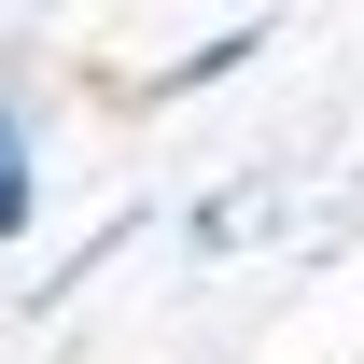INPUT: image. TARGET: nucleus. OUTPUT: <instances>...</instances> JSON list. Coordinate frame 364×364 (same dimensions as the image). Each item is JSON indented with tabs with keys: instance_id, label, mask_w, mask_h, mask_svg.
Returning a JSON list of instances; mask_svg holds the SVG:
<instances>
[{
	"instance_id": "1",
	"label": "nucleus",
	"mask_w": 364,
	"mask_h": 364,
	"mask_svg": "<svg viewBox=\"0 0 364 364\" xmlns=\"http://www.w3.org/2000/svg\"><path fill=\"white\" fill-rule=\"evenodd\" d=\"M43 225V154H28V98H0V238Z\"/></svg>"
},
{
	"instance_id": "2",
	"label": "nucleus",
	"mask_w": 364,
	"mask_h": 364,
	"mask_svg": "<svg viewBox=\"0 0 364 364\" xmlns=\"http://www.w3.org/2000/svg\"><path fill=\"white\" fill-rule=\"evenodd\" d=\"M252 56H267V28H210V43H182L168 70H154V98H196V85H238Z\"/></svg>"
}]
</instances>
